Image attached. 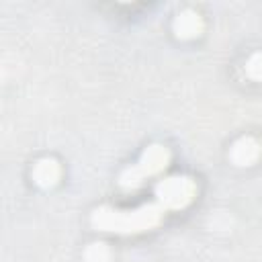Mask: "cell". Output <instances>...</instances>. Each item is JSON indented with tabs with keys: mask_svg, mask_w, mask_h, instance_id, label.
Listing matches in <instances>:
<instances>
[{
	"mask_svg": "<svg viewBox=\"0 0 262 262\" xmlns=\"http://www.w3.org/2000/svg\"><path fill=\"white\" fill-rule=\"evenodd\" d=\"M190 192H192V186L184 180V178H170L168 182H164L160 186V194L166 203L178 207L180 203L188 201L190 199Z\"/></svg>",
	"mask_w": 262,
	"mask_h": 262,
	"instance_id": "obj_1",
	"label": "cell"
}]
</instances>
